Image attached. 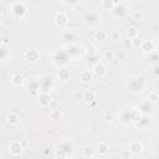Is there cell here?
<instances>
[{
    "label": "cell",
    "mask_w": 159,
    "mask_h": 159,
    "mask_svg": "<svg viewBox=\"0 0 159 159\" xmlns=\"http://www.w3.org/2000/svg\"><path fill=\"white\" fill-rule=\"evenodd\" d=\"M122 45L125 50H129V48H133V42H132V39L130 37H127L122 41Z\"/></svg>",
    "instance_id": "obj_32"
},
{
    "label": "cell",
    "mask_w": 159,
    "mask_h": 159,
    "mask_svg": "<svg viewBox=\"0 0 159 159\" xmlns=\"http://www.w3.org/2000/svg\"><path fill=\"white\" fill-rule=\"evenodd\" d=\"M135 124H137L138 127H140L142 129H145V128L149 125V118H148L147 116H143V117H142V118H140Z\"/></svg>",
    "instance_id": "obj_29"
},
{
    "label": "cell",
    "mask_w": 159,
    "mask_h": 159,
    "mask_svg": "<svg viewBox=\"0 0 159 159\" xmlns=\"http://www.w3.org/2000/svg\"><path fill=\"white\" fill-rule=\"evenodd\" d=\"M106 57L108 58V61H112L113 60V53L112 52H106Z\"/></svg>",
    "instance_id": "obj_42"
},
{
    "label": "cell",
    "mask_w": 159,
    "mask_h": 159,
    "mask_svg": "<svg viewBox=\"0 0 159 159\" xmlns=\"http://www.w3.org/2000/svg\"><path fill=\"white\" fill-rule=\"evenodd\" d=\"M50 118L52 120H60L62 118V112L60 111V108H56V109H52L50 112Z\"/></svg>",
    "instance_id": "obj_28"
},
{
    "label": "cell",
    "mask_w": 159,
    "mask_h": 159,
    "mask_svg": "<svg viewBox=\"0 0 159 159\" xmlns=\"http://www.w3.org/2000/svg\"><path fill=\"white\" fill-rule=\"evenodd\" d=\"M2 20H4V16H2V14H1V12H0V24H1V22H2Z\"/></svg>",
    "instance_id": "obj_44"
},
{
    "label": "cell",
    "mask_w": 159,
    "mask_h": 159,
    "mask_svg": "<svg viewBox=\"0 0 159 159\" xmlns=\"http://www.w3.org/2000/svg\"><path fill=\"white\" fill-rule=\"evenodd\" d=\"M112 11L119 19H123V17H127L128 16V7L125 5H123V4H116Z\"/></svg>",
    "instance_id": "obj_7"
},
{
    "label": "cell",
    "mask_w": 159,
    "mask_h": 159,
    "mask_svg": "<svg viewBox=\"0 0 159 159\" xmlns=\"http://www.w3.org/2000/svg\"><path fill=\"white\" fill-rule=\"evenodd\" d=\"M11 82H12V84H14V86L20 87V86H22V84H24L25 78H24V76H22V75H20V73H15V75H12V77H11Z\"/></svg>",
    "instance_id": "obj_20"
},
{
    "label": "cell",
    "mask_w": 159,
    "mask_h": 159,
    "mask_svg": "<svg viewBox=\"0 0 159 159\" xmlns=\"http://www.w3.org/2000/svg\"><path fill=\"white\" fill-rule=\"evenodd\" d=\"M82 99H83V102L84 103H93L94 101H96V93L93 92V91H86L84 93H83V96H82Z\"/></svg>",
    "instance_id": "obj_17"
},
{
    "label": "cell",
    "mask_w": 159,
    "mask_h": 159,
    "mask_svg": "<svg viewBox=\"0 0 159 159\" xmlns=\"http://www.w3.org/2000/svg\"><path fill=\"white\" fill-rule=\"evenodd\" d=\"M53 21L58 27H65L68 24V17L65 12H57L53 17Z\"/></svg>",
    "instance_id": "obj_10"
},
{
    "label": "cell",
    "mask_w": 159,
    "mask_h": 159,
    "mask_svg": "<svg viewBox=\"0 0 159 159\" xmlns=\"http://www.w3.org/2000/svg\"><path fill=\"white\" fill-rule=\"evenodd\" d=\"M22 149H24V147L21 145V142H19V140H12L9 144V152L12 155H19L22 152Z\"/></svg>",
    "instance_id": "obj_11"
},
{
    "label": "cell",
    "mask_w": 159,
    "mask_h": 159,
    "mask_svg": "<svg viewBox=\"0 0 159 159\" xmlns=\"http://www.w3.org/2000/svg\"><path fill=\"white\" fill-rule=\"evenodd\" d=\"M128 150L133 154V155H135V154H139L142 150H143V144L139 142V140H133L130 144H129V147H128Z\"/></svg>",
    "instance_id": "obj_14"
},
{
    "label": "cell",
    "mask_w": 159,
    "mask_h": 159,
    "mask_svg": "<svg viewBox=\"0 0 159 159\" xmlns=\"http://www.w3.org/2000/svg\"><path fill=\"white\" fill-rule=\"evenodd\" d=\"M94 154H96V152L93 149H84L83 150V157L84 158H92V157H94Z\"/></svg>",
    "instance_id": "obj_36"
},
{
    "label": "cell",
    "mask_w": 159,
    "mask_h": 159,
    "mask_svg": "<svg viewBox=\"0 0 159 159\" xmlns=\"http://www.w3.org/2000/svg\"><path fill=\"white\" fill-rule=\"evenodd\" d=\"M50 99H51V97H50V93L48 92H40L39 93V103L42 107H47Z\"/></svg>",
    "instance_id": "obj_16"
},
{
    "label": "cell",
    "mask_w": 159,
    "mask_h": 159,
    "mask_svg": "<svg viewBox=\"0 0 159 159\" xmlns=\"http://www.w3.org/2000/svg\"><path fill=\"white\" fill-rule=\"evenodd\" d=\"M27 89L31 91L32 94H35V93H40V84H39V81L30 80L29 83H27Z\"/></svg>",
    "instance_id": "obj_19"
},
{
    "label": "cell",
    "mask_w": 159,
    "mask_h": 159,
    "mask_svg": "<svg viewBox=\"0 0 159 159\" xmlns=\"http://www.w3.org/2000/svg\"><path fill=\"white\" fill-rule=\"evenodd\" d=\"M58 106H60V103H58V101H56V99H50V102H48V104H47V107L52 111V109H56V108H58Z\"/></svg>",
    "instance_id": "obj_34"
},
{
    "label": "cell",
    "mask_w": 159,
    "mask_h": 159,
    "mask_svg": "<svg viewBox=\"0 0 159 159\" xmlns=\"http://www.w3.org/2000/svg\"><path fill=\"white\" fill-rule=\"evenodd\" d=\"M58 149H61L62 152H65V153L67 154V158H68V157L71 158V157H72V152H73L75 147H73V143H72L71 140H68V139H63V140L60 143Z\"/></svg>",
    "instance_id": "obj_6"
},
{
    "label": "cell",
    "mask_w": 159,
    "mask_h": 159,
    "mask_svg": "<svg viewBox=\"0 0 159 159\" xmlns=\"http://www.w3.org/2000/svg\"><path fill=\"white\" fill-rule=\"evenodd\" d=\"M6 119H7V123L10 125H17L19 122H20V116L16 112H10L7 114V118Z\"/></svg>",
    "instance_id": "obj_18"
},
{
    "label": "cell",
    "mask_w": 159,
    "mask_h": 159,
    "mask_svg": "<svg viewBox=\"0 0 159 159\" xmlns=\"http://www.w3.org/2000/svg\"><path fill=\"white\" fill-rule=\"evenodd\" d=\"M109 37H111V40L117 41V40H119V37H120V32L117 31V30H113L112 32H109Z\"/></svg>",
    "instance_id": "obj_35"
},
{
    "label": "cell",
    "mask_w": 159,
    "mask_h": 159,
    "mask_svg": "<svg viewBox=\"0 0 159 159\" xmlns=\"http://www.w3.org/2000/svg\"><path fill=\"white\" fill-rule=\"evenodd\" d=\"M128 36H129L130 39H133V37L138 36V30H137L135 27H130V29L128 30Z\"/></svg>",
    "instance_id": "obj_37"
},
{
    "label": "cell",
    "mask_w": 159,
    "mask_h": 159,
    "mask_svg": "<svg viewBox=\"0 0 159 159\" xmlns=\"http://www.w3.org/2000/svg\"><path fill=\"white\" fill-rule=\"evenodd\" d=\"M132 155H133V154H132V153H130L128 149H127L125 152H123V154H122V157H123V158H130Z\"/></svg>",
    "instance_id": "obj_41"
},
{
    "label": "cell",
    "mask_w": 159,
    "mask_h": 159,
    "mask_svg": "<svg viewBox=\"0 0 159 159\" xmlns=\"http://www.w3.org/2000/svg\"><path fill=\"white\" fill-rule=\"evenodd\" d=\"M10 10H11L12 16L16 17V19H22L27 14V7H26V5L22 1H15V2H12Z\"/></svg>",
    "instance_id": "obj_1"
},
{
    "label": "cell",
    "mask_w": 159,
    "mask_h": 159,
    "mask_svg": "<svg viewBox=\"0 0 159 159\" xmlns=\"http://www.w3.org/2000/svg\"><path fill=\"white\" fill-rule=\"evenodd\" d=\"M10 56V50L7 46L5 45H0V61H5L7 60Z\"/></svg>",
    "instance_id": "obj_22"
},
{
    "label": "cell",
    "mask_w": 159,
    "mask_h": 159,
    "mask_svg": "<svg viewBox=\"0 0 159 159\" xmlns=\"http://www.w3.org/2000/svg\"><path fill=\"white\" fill-rule=\"evenodd\" d=\"M107 36H108L107 32L103 31V30H97V31L94 32V39L98 40V41H103V40H106Z\"/></svg>",
    "instance_id": "obj_30"
},
{
    "label": "cell",
    "mask_w": 159,
    "mask_h": 159,
    "mask_svg": "<svg viewBox=\"0 0 159 159\" xmlns=\"http://www.w3.org/2000/svg\"><path fill=\"white\" fill-rule=\"evenodd\" d=\"M158 99H159V96H158V93H157L155 91L149 93V96H148V101H149L150 103H153L154 106H157V103H158Z\"/></svg>",
    "instance_id": "obj_31"
},
{
    "label": "cell",
    "mask_w": 159,
    "mask_h": 159,
    "mask_svg": "<svg viewBox=\"0 0 159 159\" xmlns=\"http://www.w3.org/2000/svg\"><path fill=\"white\" fill-rule=\"evenodd\" d=\"M128 87L132 92H140L144 88V82L142 78H134L128 83Z\"/></svg>",
    "instance_id": "obj_9"
},
{
    "label": "cell",
    "mask_w": 159,
    "mask_h": 159,
    "mask_svg": "<svg viewBox=\"0 0 159 159\" xmlns=\"http://www.w3.org/2000/svg\"><path fill=\"white\" fill-rule=\"evenodd\" d=\"M140 50L144 52V53H152L153 51H155V45H154V42L153 41H150V40H145V41H142V43H140Z\"/></svg>",
    "instance_id": "obj_12"
},
{
    "label": "cell",
    "mask_w": 159,
    "mask_h": 159,
    "mask_svg": "<svg viewBox=\"0 0 159 159\" xmlns=\"http://www.w3.org/2000/svg\"><path fill=\"white\" fill-rule=\"evenodd\" d=\"M119 120L123 123V124H129L130 123V114H129V109H124L120 116H119Z\"/></svg>",
    "instance_id": "obj_24"
},
{
    "label": "cell",
    "mask_w": 159,
    "mask_h": 159,
    "mask_svg": "<svg viewBox=\"0 0 159 159\" xmlns=\"http://www.w3.org/2000/svg\"><path fill=\"white\" fill-rule=\"evenodd\" d=\"M132 16H133V20H135V21H139V20H142V17H143L139 11H133V12H132Z\"/></svg>",
    "instance_id": "obj_38"
},
{
    "label": "cell",
    "mask_w": 159,
    "mask_h": 159,
    "mask_svg": "<svg viewBox=\"0 0 159 159\" xmlns=\"http://www.w3.org/2000/svg\"><path fill=\"white\" fill-rule=\"evenodd\" d=\"M137 109H138L143 116H149V114H152V113L154 112V104L150 103L148 99H143V101H140V103L138 104Z\"/></svg>",
    "instance_id": "obj_4"
},
{
    "label": "cell",
    "mask_w": 159,
    "mask_h": 159,
    "mask_svg": "<svg viewBox=\"0 0 159 159\" xmlns=\"http://www.w3.org/2000/svg\"><path fill=\"white\" fill-rule=\"evenodd\" d=\"M116 4H117L116 0H102V9L107 11H112Z\"/></svg>",
    "instance_id": "obj_26"
},
{
    "label": "cell",
    "mask_w": 159,
    "mask_h": 159,
    "mask_svg": "<svg viewBox=\"0 0 159 159\" xmlns=\"http://www.w3.org/2000/svg\"><path fill=\"white\" fill-rule=\"evenodd\" d=\"M68 60H70V56L67 55V52L65 50H57L52 55V62L57 66L66 65L68 62Z\"/></svg>",
    "instance_id": "obj_2"
},
{
    "label": "cell",
    "mask_w": 159,
    "mask_h": 159,
    "mask_svg": "<svg viewBox=\"0 0 159 159\" xmlns=\"http://www.w3.org/2000/svg\"><path fill=\"white\" fill-rule=\"evenodd\" d=\"M39 84H40V92H48L52 87V77L51 76H42L41 80L39 81Z\"/></svg>",
    "instance_id": "obj_5"
},
{
    "label": "cell",
    "mask_w": 159,
    "mask_h": 159,
    "mask_svg": "<svg viewBox=\"0 0 159 159\" xmlns=\"http://www.w3.org/2000/svg\"><path fill=\"white\" fill-rule=\"evenodd\" d=\"M83 21L87 26H96L101 22V16L97 11H87Z\"/></svg>",
    "instance_id": "obj_3"
},
{
    "label": "cell",
    "mask_w": 159,
    "mask_h": 159,
    "mask_svg": "<svg viewBox=\"0 0 159 159\" xmlns=\"http://www.w3.org/2000/svg\"><path fill=\"white\" fill-rule=\"evenodd\" d=\"M157 70H158V67H157V66H154V67L152 68V72L154 73V76H158V71H157Z\"/></svg>",
    "instance_id": "obj_43"
},
{
    "label": "cell",
    "mask_w": 159,
    "mask_h": 159,
    "mask_svg": "<svg viewBox=\"0 0 159 159\" xmlns=\"http://www.w3.org/2000/svg\"><path fill=\"white\" fill-rule=\"evenodd\" d=\"M65 51L67 52V55L70 56V58H71V57H75V56H77V55L80 53V50H78V47H77L76 45H70V46H67Z\"/></svg>",
    "instance_id": "obj_23"
},
{
    "label": "cell",
    "mask_w": 159,
    "mask_h": 159,
    "mask_svg": "<svg viewBox=\"0 0 159 159\" xmlns=\"http://www.w3.org/2000/svg\"><path fill=\"white\" fill-rule=\"evenodd\" d=\"M70 71L67 68H61L58 72H57V77L61 80V81H67L70 80Z\"/></svg>",
    "instance_id": "obj_27"
},
{
    "label": "cell",
    "mask_w": 159,
    "mask_h": 159,
    "mask_svg": "<svg viewBox=\"0 0 159 159\" xmlns=\"http://www.w3.org/2000/svg\"><path fill=\"white\" fill-rule=\"evenodd\" d=\"M66 5H68V6H75V5H77L81 0H62Z\"/></svg>",
    "instance_id": "obj_40"
},
{
    "label": "cell",
    "mask_w": 159,
    "mask_h": 159,
    "mask_svg": "<svg viewBox=\"0 0 159 159\" xmlns=\"http://www.w3.org/2000/svg\"><path fill=\"white\" fill-rule=\"evenodd\" d=\"M93 73L98 77H103L107 73V68L102 62H96L93 65Z\"/></svg>",
    "instance_id": "obj_13"
},
{
    "label": "cell",
    "mask_w": 159,
    "mask_h": 159,
    "mask_svg": "<svg viewBox=\"0 0 159 159\" xmlns=\"http://www.w3.org/2000/svg\"><path fill=\"white\" fill-rule=\"evenodd\" d=\"M62 39H63L65 41H67V42L72 43V42L77 41L78 36H77V34H76L75 31H72V30H65V31H63V34H62Z\"/></svg>",
    "instance_id": "obj_15"
},
{
    "label": "cell",
    "mask_w": 159,
    "mask_h": 159,
    "mask_svg": "<svg viewBox=\"0 0 159 159\" xmlns=\"http://www.w3.org/2000/svg\"><path fill=\"white\" fill-rule=\"evenodd\" d=\"M103 119H104V122L111 123V122L113 120V114H112V112H109L108 109L104 111V113H103Z\"/></svg>",
    "instance_id": "obj_33"
},
{
    "label": "cell",
    "mask_w": 159,
    "mask_h": 159,
    "mask_svg": "<svg viewBox=\"0 0 159 159\" xmlns=\"http://www.w3.org/2000/svg\"><path fill=\"white\" fill-rule=\"evenodd\" d=\"M132 42H133V47H139L140 43H142V41H140V39H139L138 36L133 37V39H132Z\"/></svg>",
    "instance_id": "obj_39"
},
{
    "label": "cell",
    "mask_w": 159,
    "mask_h": 159,
    "mask_svg": "<svg viewBox=\"0 0 159 159\" xmlns=\"http://www.w3.org/2000/svg\"><path fill=\"white\" fill-rule=\"evenodd\" d=\"M80 78L83 83H88L92 81V72L89 70H83L81 73H80Z\"/></svg>",
    "instance_id": "obj_21"
},
{
    "label": "cell",
    "mask_w": 159,
    "mask_h": 159,
    "mask_svg": "<svg viewBox=\"0 0 159 159\" xmlns=\"http://www.w3.org/2000/svg\"><path fill=\"white\" fill-rule=\"evenodd\" d=\"M108 145L104 143V142H101L98 145H97V148H96V153H98L99 155H106L107 153H108Z\"/></svg>",
    "instance_id": "obj_25"
},
{
    "label": "cell",
    "mask_w": 159,
    "mask_h": 159,
    "mask_svg": "<svg viewBox=\"0 0 159 159\" xmlns=\"http://www.w3.org/2000/svg\"><path fill=\"white\" fill-rule=\"evenodd\" d=\"M40 52L37 51V50H29L26 53H25V58H26V61L29 62V63H37L39 62V60H40Z\"/></svg>",
    "instance_id": "obj_8"
}]
</instances>
